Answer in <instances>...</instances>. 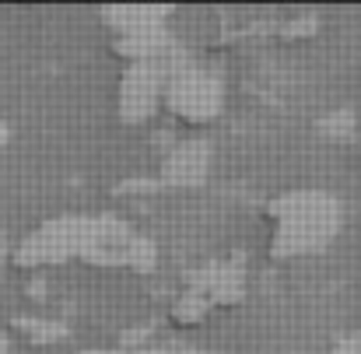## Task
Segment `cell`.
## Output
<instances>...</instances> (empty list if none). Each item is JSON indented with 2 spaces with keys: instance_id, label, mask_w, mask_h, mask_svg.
I'll list each match as a JSON object with an SVG mask.
<instances>
[{
  "instance_id": "cell-5",
  "label": "cell",
  "mask_w": 361,
  "mask_h": 354,
  "mask_svg": "<svg viewBox=\"0 0 361 354\" xmlns=\"http://www.w3.org/2000/svg\"><path fill=\"white\" fill-rule=\"evenodd\" d=\"M211 312H214V309L207 305V298H204L200 291H190V288H186L179 298H172V305H169V323L179 326V330H193V326H200Z\"/></svg>"
},
{
  "instance_id": "cell-3",
  "label": "cell",
  "mask_w": 361,
  "mask_h": 354,
  "mask_svg": "<svg viewBox=\"0 0 361 354\" xmlns=\"http://www.w3.org/2000/svg\"><path fill=\"white\" fill-rule=\"evenodd\" d=\"M165 63H126L116 88V113L123 123H144L161 109Z\"/></svg>"
},
{
  "instance_id": "cell-4",
  "label": "cell",
  "mask_w": 361,
  "mask_h": 354,
  "mask_svg": "<svg viewBox=\"0 0 361 354\" xmlns=\"http://www.w3.org/2000/svg\"><path fill=\"white\" fill-rule=\"evenodd\" d=\"M211 169V144L204 137H183L169 144V151L158 161V183L172 190H186L207 179Z\"/></svg>"
},
{
  "instance_id": "cell-8",
  "label": "cell",
  "mask_w": 361,
  "mask_h": 354,
  "mask_svg": "<svg viewBox=\"0 0 361 354\" xmlns=\"http://www.w3.org/2000/svg\"><path fill=\"white\" fill-rule=\"evenodd\" d=\"M330 354H361V330H348V334H337Z\"/></svg>"
},
{
  "instance_id": "cell-6",
  "label": "cell",
  "mask_w": 361,
  "mask_h": 354,
  "mask_svg": "<svg viewBox=\"0 0 361 354\" xmlns=\"http://www.w3.org/2000/svg\"><path fill=\"white\" fill-rule=\"evenodd\" d=\"M165 18H169V11H161V7H109V11H102V21H109L113 32L165 25Z\"/></svg>"
},
{
  "instance_id": "cell-7",
  "label": "cell",
  "mask_w": 361,
  "mask_h": 354,
  "mask_svg": "<svg viewBox=\"0 0 361 354\" xmlns=\"http://www.w3.org/2000/svg\"><path fill=\"white\" fill-rule=\"evenodd\" d=\"M319 130H323V133H330L334 140H348V137L358 130V119L351 116V109H334L330 116L319 119Z\"/></svg>"
},
{
  "instance_id": "cell-1",
  "label": "cell",
  "mask_w": 361,
  "mask_h": 354,
  "mask_svg": "<svg viewBox=\"0 0 361 354\" xmlns=\"http://www.w3.org/2000/svg\"><path fill=\"white\" fill-rule=\"evenodd\" d=\"M341 221H344L341 200L326 190L302 186V190L277 193L263 207L267 252L277 260L316 256L337 238Z\"/></svg>"
},
{
  "instance_id": "cell-2",
  "label": "cell",
  "mask_w": 361,
  "mask_h": 354,
  "mask_svg": "<svg viewBox=\"0 0 361 354\" xmlns=\"http://www.w3.org/2000/svg\"><path fill=\"white\" fill-rule=\"evenodd\" d=\"M161 109L190 130H204L225 113V81L214 67L190 56H172L165 63Z\"/></svg>"
}]
</instances>
